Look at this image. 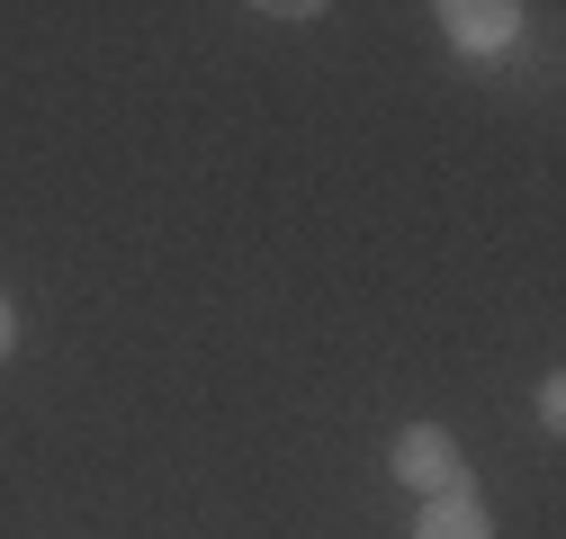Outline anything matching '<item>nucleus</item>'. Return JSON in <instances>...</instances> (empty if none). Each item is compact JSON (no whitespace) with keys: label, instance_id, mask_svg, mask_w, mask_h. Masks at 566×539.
Masks as SVG:
<instances>
[{"label":"nucleus","instance_id":"nucleus-1","mask_svg":"<svg viewBox=\"0 0 566 539\" xmlns=\"http://www.w3.org/2000/svg\"><path fill=\"white\" fill-rule=\"evenodd\" d=\"M396 477L405 486H422V495H459V450H450V432H432V423H413L405 441H396Z\"/></svg>","mask_w":566,"mask_h":539},{"label":"nucleus","instance_id":"nucleus-2","mask_svg":"<svg viewBox=\"0 0 566 539\" xmlns=\"http://www.w3.org/2000/svg\"><path fill=\"white\" fill-rule=\"evenodd\" d=\"M441 19H450V36H459V45H504V36L522 28L504 0H459V10H441Z\"/></svg>","mask_w":566,"mask_h":539},{"label":"nucleus","instance_id":"nucleus-4","mask_svg":"<svg viewBox=\"0 0 566 539\" xmlns=\"http://www.w3.org/2000/svg\"><path fill=\"white\" fill-rule=\"evenodd\" d=\"M0 360H10V297H0Z\"/></svg>","mask_w":566,"mask_h":539},{"label":"nucleus","instance_id":"nucleus-3","mask_svg":"<svg viewBox=\"0 0 566 539\" xmlns=\"http://www.w3.org/2000/svg\"><path fill=\"white\" fill-rule=\"evenodd\" d=\"M413 539H485V512H476L468 495H441L432 512L413 521Z\"/></svg>","mask_w":566,"mask_h":539}]
</instances>
